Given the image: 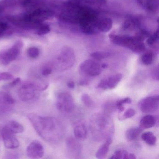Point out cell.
I'll list each match as a JSON object with an SVG mask.
<instances>
[{
	"instance_id": "60d3db41",
	"label": "cell",
	"mask_w": 159,
	"mask_h": 159,
	"mask_svg": "<svg viewBox=\"0 0 159 159\" xmlns=\"http://www.w3.org/2000/svg\"><path fill=\"white\" fill-rule=\"evenodd\" d=\"M67 85L68 88H70V89H74L75 87V83L72 81H69L67 84Z\"/></svg>"
},
{
	"instance_id": "7bdbcfd3",
	"label": "cell",
	"mask_w": 159,
	"mask_h": 159,
	"mask_svg": "<svg viewBox=\"0 0 159 159\" xmlns=\"http://www.w3.org/2000/svg\"><path fill=\"white\" fill-rule=\"evenodd\" d=\"M136 159V157L135 154L134 153H128V158L127 159Z\"/></svg>"
},
{
	"instance_id": "277c9868",
	"label": "cell",
	"mask_w": 159,
	"mask_h": 159,
	"mask_svg": "<svg viewBox=\"0 0 159 159\" xmlns=\"http://www.w3.org/2000/svg\"><path fill=\"white\" fill-rule=\"evenodd\" d=\"M98 17L96 13L87 7L83 6L79 16L78 24L81 30L86 34H93L97 32Z\"/></svg>"
},
{
	"instance_id": "6da1fadb",
	"label": "cell",
	"mask_w": 159,
	"mask_h": 159,
	"mask_svg": "<svg viewBox=\"0 0 159 159\" xmlns=\"http://www.w3.org/2000/svg\"><path fill=\"white\" fill-rule=\"evenodd\" d=\"M27 117L39 135L46 141L57 143L64 136V126L55 118L44 117L35 113H30Z\"/></svg>"
},
{
	"instance_id": "30bf717a",
	"label": "cell",
	"mask_w": 159,
	"mask_h": 159,
	"mask_svg": "<svg viewBox=\"0 0 159 159\" xmlns=\"http://www.w3.org/2000/svg\"><path fill=\"white\" fill-rule=\"evenodd\" d=\"M123 78L122 74L117 73L101 80L98 84V88L102 90H111L115 88Z\"/></svg>"
},
{
	"instance_id": "7402d4cb",
	"label": "cell",
	"mask_w": 159,
	"mask_h": 159,
	"mask_svg": "<svg viewBox=\"0 0 159 159\" xmlns=\"http://www.w3.org/2000/svg\"><path fill=\"white\" fill-rule=\"evenodd\" d=\"M141 138L148 145L154 146L157 142V138L151 132H146L141 135Z\"/></svg>"
},
{
	"instance_id": "8fae6325",
	"label": "cell",
	"mask_w": 159,
	"mask_h": 159,
	"mask_svg": "<svg viewBox=\"0 0 159 159\" xmlns=\"http://www.w3.org/2000/svg\"><path fill=\"white\" fill-rule=\"evenodd\" d=\"M4 145L7 148L15 149L18 148L20 143L15 134L11 133L6 127H3L1 133Z\"/></svg>"
},
{
	"instance_id": "484cf974",
	"label": "cell",
	"mask_w": 159,
	"mask_h": 159,
	"mask_svg": "<svg viewBox=\"0 0 159 159\" xmlns=\"http://www.w3.org/2000/svg\"><path fill=\"white\" fill-rule=\"evenodd\" d=\"M111 56L110 53L107 52H96L92 53L91 54V57H93L95 60H103L108 58Z\"/></svg>"
},
{
	"instance_id": "4fadbf2b",
	"label": "cell",
	"mask_w": 159,
	"mask_h": 159,
	"mask_svg": "<svg viewBox=\"0 0 159 159\" xmlns=\"http://www.w3.org/2000/svg\"><path fill=\"white\" fill-rule=\"evenodd\" d=\"M76 138H69L66 140L67 148L70 155L74 158H78L81 155L82 148L80 143Z\"/></svg>"
},
{
	"instance_id": "9a60e30c",
	"label": "cell",
	"mask_w": 159,
	"mask_h": 159,
	"mask_svg": "<svg viewBox=\"0 0 159 159\" xmlns=\"http://www.w3.org/2000/svg\"><path fill=\"white\" fill-rule=\"evenodd\" d=\"M23 42L18 40L9 49H7L8 55L11 62L15 60L18 57L23 47Z\"/></svg>"
},
{
	"instance_id": "52a82bcc",
	"label": "cell",
	"mask_w": 159,
	"mask_h": 159,
	"mask_svg": "<svg viewBox=\"0 0 159 159\" xmlns=\"http://www.w3.org/2000/svg\"><path fill=\"white\" fill-rule=\"evenodd\" d=\"M101 65L91 59L85 60L79 67V73L81 76L86 77H93L101 74L102 70Z\"/></svg>"
},
{
	"instance_id": "d6986e66",
	"label": "cell",
	"mask_w": 159,
	"mask_h": 159,
	"mask_svg": "<svg viewBox=\"0 0 159 159\" xmlns=\"http://www.w3.org/2000/svg\"><path fill=\"white\" fill-rule=\"evenodd\" d=\"M157 120L156 118L150 114L143 117L140 121V126L142 129L151 128L156 125Z\"/></svg>"
},
{
	"instance_id": "2e32d148",
	"label": "cell",
	"mask_w": 159,
	"mask_h": 159,
	"mask_svg": "<svg viewBox=\"0 0 159 159\" xmlns=\"http://www.w3.org/2000/svg\"><path fill=\"white\" fill-rule=\"evenodd\" d=\"M112 138H108L99 147L96 153V157L99 159H104L107 156L111 144L112 142Z\"/></svg>"
},
{
	"instance_id": "f1b7e54d",
	"label": "cell",
	"mask_w": 159,
	"mask_h": 159,
	"mask_svg": "<svg viewBox=\"0 0 159 159\" xmlns=\"http://www.w3.org/2000/svg\"><path fill=\"white\" fill-rule=\"evenodd\" d=\"M16 4L15 0H2L0 1V13L2 12L5 9L13 7Z\"/></svg>"
},
{
	"instance_id": "8d00e7d4",
	"label": "cell",
	"mask_w": 159,
	"mask_h": 159,
	"mask_svg": "<svg viewBox=\"0 0 159 159\" xmlns=\"http://www.w3.org/2000/svg\"><path fill=\"white\" fill-rule=\"evenodd\" d=\"M53 71L52 66H45L43 67L41 70V73L43 76H47L52 74Z\"/></svg>"
},
{
	"instance_id": "4dcf8cb0",
	"label": "cell",
	"mask_w": 159,
	"mask_h": 159,
	"mask_svg": "<svg viewBox=\"0 0 159 159\" xmlns=\"http://www.w3.org/2000/svg\"><path fill=\"white\" fill-rule=\"evenodd\" d=\"M81 100L84 104L88 107H91L94 105V102L93 101L90 96L88 94H83L81 96Z\"/></svg>"
},
{
	"instance_id": "d6a6232c",
	"label": "cell",
	"mask_w": 159,
	"mask_h": 159,
	"mask_svg": "<svg viewBox=\"0 0 159 159\" xmlns=\"http://www.w3.org/2000/svg\"><path fill=\"white\" fill-rule=\"evenodd\" d=\"M159 38V31L156 30L152 35L150 36L148 38L147 41V43L149 46H152L157 42Z\"/></svg>"
},
{
	"instance_id": "1f68e13d",
	"label": "cell",
	"mask_w": 159,
	"mask_h": 159,
	"mask_svg": "<svg viewBox=\"0 0 159 159\" xmlns=\"http://www.w3.org/2000/svg\"><path fill=\"white\" fill-rule=\"evenodd\" d=\"M50 31H51V28L50 26L43 24V25H41L38 28L37 34L39 36H42V35L48 34Z\"/></svg>"
},
{
	"instance_id": "f35d334b",
	"label": "cell",
	"mask_w": 159,
	"mask_h": 159,
	"mask_svg": "<svg viewBox=\"0 0 159 159\" xmlns=\"http://www.w3.org/2000/svg\"><path fill=\"white\" fill-rule=\"evenodd\" d=\"M8 25L4 22H0V35L3 34V33L7 30Z\"/></svg>"
},
{
	"instance_id": "f546056e",
	"label": "cell",
	"mask_w": 159,
	"mask_h": 159,
	"mask_svg": "<svg viewBox=\"0 0 159 159\" xmlns=\"http://www.w3.org/2000/svg\"><path fill=\"white\" fill-rule=\"evenodd\" d=\"M27 53L30 57L35 59L39 57L40 53V51L38 47L32 46V47H29L27 49Z\"/></svg>"
},
{
	"instance_id": "83f0119b",
	"label": "cell",
	"mask_w": 159,
	"mask_h": 159,
	"mask_svg": "<svg viewBox=\"0 0 159 159\" xmlns=\"http://www.w3.org/2000/svg\"><path fill=\"white\" fill-rule=\"evenodd\" d=\"M128 153L124 150H119L113 153L110 159H127Z\"/></svg>"
},
{
	"instance_id": "9c48e42d",
	"label": "cell",
	"mask_w": 159,
	"mask_h": 159,
	"mask_svg": "<svg viewBox=\"0 0 159 159\" xmlns=\"http://www.w3.org/2000/svg\"><path fill=\"white\" fill-rule=\"evenodd\" d=\"M139 107L142 112L146 114L156 112L159 109V96L147 97L143 98L139 103Z\"/></svg>"
},
{
	"instance_id": "ba28073f",
	"label": "cell",
	"mask_w": 159,
	"mask_h": 159,
	"mask_svg": "<svg viewBox=\"0 0 159 159\" xmlns=\"http://www.w3.org/2000/svg\"><path fill=\"white\" fill-rule=\"evenodd\" d=\"M56 106L57 110L62 113H69L73 111L75 104L70 94L67 92H63L57 96Z\"/></svg>"
},
{
	"instance_id": "603a6c76",
	"label": "cell",
	"mask_w": 159,
	"mask_h": 159,
	"mask_svg": "<svg viewBox=\"0 0 159 159\" xmlns=\"http://www.w3.org/2000/svg\"><path fill=\"white\" fill-rule=\"evenodd\" d=\"M132 102V99L128 97L117 100L115 103L116 109L119 112H122L125 110L124 105L125 104H131Z\"/></svg>"
},
{
	"instance_id": "7a4b0ae2",
	"label": "cell",
	"mask_w": 159,
	"mask_h": 159,
	"mask_svg": "<svg viewBox=\"0 0 159 159\" xmlns=\"http://www.w3.org/2000/svg\"><path fill=\"white\" fill-rule=\"evenodd\" d=\"M90 130L95 140L105 141L112 138L114 133V125L111 118L107 113L95 114L90 120Z\"/></svg>"
},
{
	"instance_id": "ee69618b",
	"label": "cell",
	"mask_w": 159,
	"mask_h": 159,
	"mask_svg": "<svg viewBox=\"0 0 159 159\" xmlns=\"http://www.w3.org/2000/svg\"><path fill=\"white\" fill-rule=\"evenodd\" d=\"M30 1H31V0H22V2H23V3L24 4H26V3H27L28 2H29Z\"/></svg>"
},
{
	"instance_id": "ab89813d",
	"label": "cell",
	"mask_w": 159,
	"mask_h": 159,
	"mask_svg": "<svg viewBox=\"0 0 159 159\" xmlns=\"http://www.w3.org/2000/svg\"><path fill=\"white\" fill-rule=\"evenodd\" d=\"M20 82H21L20 78H16L15 80H12V81L9 84V86L11 87H14V86H16L17 84H19Z\"/></svg>"
},
{
	"instance_id": "d590c367",
	"label": "cell",
	"mask_w": 159,
	"mask_h": 159,
	"mask_svg": "<svg viewBox=\"0 0 159 159\" xmlns=\"http://www.w3.org/2000/svg\"><path fill=\"white\" fill-rule=\"evenodd\" d=\"M135 114V111L133 109L130 108L126 110L121 117V120H125L132 118Z\"/></svg>"
},
{
	"instance_id": "b9f144b4",
	"label": "cell",
	"mask_w": 159,
	"mask_h": 159,
	"mask_svg": "<svg viewBox=\"0 0 159 159\" xmlns=\"http://www.w3.org/2000/svg\"><path fill=\"white\" fill-rule=\"evenodd\" d=\"M88 81L86 80H82L80 81L79 82V84L81 86H85V85H88Z\"/></svg>"
},
{
	"instance_id": "e0dca14e",
	"label": "cell",
	"mask_w": 159,
	"mask_h": 159,
	"mask_svg": "<svg viewBox=\"0 0 159 159\" xmlns=\"http://www.w3.org/2000/svg\"><path fill=\"white\" fill-rule=\"evenodd\" d=\"M113 22L112 20L110 18H104L98 21L97 25L98 30L100 32H108L112 27Z\"/></svg>"
},
{
	"instance_id": "ac0fdd59",
	"label": "cell",
	"mask_w": 159,
	"mask_h": 159,
	"mask_svg": "<svg viewBox=\"0 0 159 159\" xmlns=\"http://www.w3.org/2000/svg\"><path fill=\"white\" fill-rule=\"evenodd\" d=\"M15 103L13 98L9 93L0 92V106L3 107H11Z\"/></svg>"
},
{
	"instance_id": "e575fe53",
	"label": "cell",
	"mask_w": 159,
	"mask_h": 159,
	"mask_svg": "<svg viewBox=\"0 0 159 159\" xmlns=\"http://www.w3.org/2000/svg\"><path fill=\"white\" fill-rule=\"evenodd\" d=\"M13 80V75H12L10 72H0V82L2 81L12 80Z\"/></svg>"
},
{
	"instance_id": "74e56055",
	"label": "cell",
	"mask_w": 159,
	"mask_h": 159,
	"mask_svg": "<svg viewBox=\"0 0 159 159\" xmlns=\"http://www.w3.org/2000/svg\"><path fill=\"white\" fill-rule=\"evenodd\" d=\"M159 68L158 67L154 68L151 71V77L155 80H159Z\"/></svg>"
},
{
	"instance_id": "8992f818",
	"label": "cell",
	"mask_w": 159,
	"mask_h": 159,
	"mask_svg": "<svg viewBox=\"0 0 159 159\" xmlns=\"http://www.w3.org/2000/svg\"><path fill=\"white\" fill-rule=\"evenodd\" d=\"M76 61V57L73 49L66 46L61 50L59 56L53 66V69L58 72H62L71 68Z\"/></svg>"
},
{
	"instance_id": "cb8c5ba5",
	"label": "cell",
	"mask_w": 159,
	"mask_h": 159,
	"mask_svg": "<svg viewBox=\"0 0 159 159\" xmlns=\"http://www.w3.org/2000/svg\"><path fill=\"white\" fill-rule=\"evenodd\" d=\"M154 58V55L151 51L145 52L141 57V60L142 63L146 66H149L152 64Z\"/></svg>"
},
{
	"instance_id": "d4e9b609",
	"label": "cell",
	"mask_w": 159,
	"mask_h": 159,
	"mask_svg": "<svg viewBox=\"0 0 159 159\" xmlns=\"http://www.w3.org/2000/svg\"><path fill=\"white\" fill-rule=\"evenodd\" d=\"M11 62L7 50H2L0 51V66H8Z\"/></svg>"
},
{
	"instance_id": "ffe728a7",
	"label": "cell",
	"mask_w": 159,
	"mask_h": 159,
	"mask_svg": "<svg viewBox=\"0 0 159 159\" xmlns=\"http://www.w3.org/2000/svg\"><path fill=\"white\" fill-rule=\"evenodd\" d=\"M8 130L14 134L23 133L25 130L24 126L16 121H10L4 126Z\"/></svg>"
},
{
	"instance_id": "5bb4252c",
	"label": "cell",
	"mask_w": 159,
	"mask_h": 159,
	"mask_svg": "<svg viewBox=\"0 0 159 159\" xmlns=\"http://www.w3.org/2000/svg\"><path fill=\"white\" fill-rule=\"evenodd\" d=\"M73 132L75 138L78 140H84L87 137V127L83 122H77L74 125Z\"/></svg>"
},
{
	"instance_id": "4316f807",
	"label": "cell",
	"mask_w": 159,
	"mask_h": 159,
	"mask_svg": "<svg viewBox=\"0 0 159 159\" xmlns=\"http://www.w3.org/2000/svg\"><path fill=\"white\" fill-rule=\"evenodd\" d=\"M136 21L133 19H128L125 20L123 25L122 28L125 30H132L134 29L136 25Z\"/></svg>"
},
{
	"instance_id": "44dd1931",
	"label": "cell",
	"mask_w": 159,
	"mask_h": 159,
	"mask_svg": "<svg viewBox=\"0 0 159 159\" xmlns=\"http://www.w3.org/2000/svg\"><path fill=\"white\" fill-rule=\"evenodd\" d=\"M142 131L143 129L140 127H134L129 128L125 132V138L128 141H134L138 137Z\"/></svg>"
},
{
	"instance_id": "7c38bea8",
	"label": "cell",
	"mask_w": 159,
	"mask_h": 159,
	"mask_svg": "<svg viewBox=\"0 0 159 159\" xmlns=\"http://www.w3.org/2000/svg\"><path fill=\"white\" fill-rule=\"evenodd\" d=\"M44 153L43 146L38 141H33L27 148V155L31 159L42 158L44 155Z\"/></svg>"
},
{
	"instance_id": "5b68a950",
	"label": "cell",
	"mask_w": 159,
	"mask_h": 159,
	"mask_svg": "<svg viewBox=\"0 0 159 159\" xmlns=\"http://www.w3.org/2000/svg\"><path fill=\"white\" fill-rule=\"evenodd\" d=\"M109 38L116 45L128 48L137 53L143 52L146 49V46L143 41L140 40L136 36L110 35Z\"/></svg>"
},
{
	"instance_id": "3957f363",
	"label": "cell",
	"mask_w": 159,
	"mask_h": 159,
	"mask_svg": "<svg viewBox=\"0 0 159 159\" xmlns=\"http://www.w3.org/2000/svg\"><path fill=\"white\" fill-rule=\"evenodd\" d=\"M49 84L46 82H25L18 89V96L24 102L32 101L38 98L40 92L46 90Z\"/></svg>"
},
{
	"instance_id": "836d02e7",
	"label": "cell",
	"mask_w": 159,
	"mask_h": 159,
	"mask_svg": "<svg viewBox=\"0 0 159 159\" xmlns=\"http://www.w3.org/2000/svg\"><path fill=\"white\" fill-rule=\"evenodd\" d=\"M84 3L90 5L101 6L107 4V0H82Z\"/></svg>"
}]
</instances>
